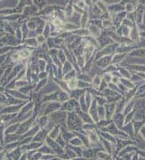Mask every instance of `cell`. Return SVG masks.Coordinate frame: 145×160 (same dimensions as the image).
I'll return each mask as SVG.
<instances>
[{"instance_id": "f1b7e54d", "label": "cell", "mask_w": 145, "mask_h": 160, "mask_svg": "<svg viewBox=\"0 0 145 160\" xmlns=\"http://www.w3.org/2000/svg\"><path fill=\"white\" fill-rule=\"evenodd\" d=\"M57 58L59 59V61H60L61 64H64L65 62L67 61L66 54H65V53L63 50H59V51H58V55H57Z\"/></svg>"}, {"instance_id": "f546056e", "label": "cell", "mask_w": 145, "mask_h": 160, "mask_svg": "<svg viewBox=\"0 0 145 160\" xmlns=\"http://www.w3.org/2000/svg\"><path fill=\"white\" fill-rule=\"evenodd\" d=\"M69 144L72 145L73 146H83V143L80 140V139L79 138H73L72 139L69 140Z\"/></svg>"}, {"instance_id": "44dd1931", "label": "cell", "mask_w": 145, "mask_h": 160, "mask_svg": "<svg viewBox=\"0 0 145 160\" xmlns=\"http://www.w3.org/2000/svg\"><path fill=\"white\" fill-rule=\"evenodd\" d=\"M69 99H70V97L69 96V93L63 91H61L58 94V101L61 103H64L66 101H68Z\"/></svg>"}, {"instance_id": "8992f818", "label": "cell", "mask_w": 145, "mask_h": 160, "mask_svg": "<svg viewBox=\"0 0 145 160\" xmlns=\"http://www.w3.org/2000/svg\"><path fill=\"white\" fill-rule=\"evenodd\" d=\"M106 110V119L112 120V118L115 113V103H107L105 105Z\"/></svg>"}, {"instance_id": "8d00e7d4", "label": "cell", "mask_w": 145, "mask_h": 160, "mask_svg": "<svg viewBox=\"0 0 145 160\" xmlns=\"http://www.w3.org/2000/svg\"><path fill=\"white\" fill-rule=\"evenodd\" d=\"M6 158V151L0 152V160H5Z\"/></svg>"}, {"instance_id": "30bf717a", "label": "cell", "mask_w": 145, "mask_h": 160, "mask_svg": "<svg viewBox=\"0 0 145 160\" xmlns=\"http://www.w3.org/2000/svg\"><path fill=\"white\" fill-rule=\"evenodd\" d=\"M137 5H138V2H136V3H133V2H126V4H125V11L127 14H131V13L135 12Z\"/></svg>"}, {"instance_id": "d6a6232c", "label": "cell", "mask_w": 145, "mask_h": 160, "mask_svg": "<svg viewBox=\"0 0 145 160\" xmlns=\"http://www.w3.org/2000/svg\"><path fill=\"white\" fill-rule=\"evenodd\" d=\"M122 25H125V26H127V27H129V28H132V26H133V25H134V23L132 22V21H131L130 19H128L127 17L123 21V23H122Z\"/></svg>"}, {"instance_id": "5bb4252c", "label": "cell", "mask_w": 145, "mask_h": 160, "mask_svg": "<svg viewBox=\"0 0 145 160\" xmlns=\"http://www.w3.org/2000/svg\"><path fill=\"white\" fill-rule=\"evenodd\" d=\"M66 84H67V87L69 91H73V90H76L78 89V83H79V80L77 78L75 79H71L69 80H67L65 81Z\"/></svg>"}, {"instance_id": "60d3db41", "label": "cell", "mask_w": 145, "mask_h": 160, "mask_svg": "<svg viewBox=\"0 0 145 160\" xmlns=\"http://www.w3.org/2000/svg\"><path fill=\"white\" fill-rule=\"evenodd\" d=\"M3 46H4V45H2V44L0 43V48H1V47H3Z\"/></svg>"}, {"instance_id": "d6986e66", "label": "cell", "mask_w": 145, "mask_h": 160, "mask_svg": "<svg viewBox=\"0 0 145 160\" xmlns=\"http://www.w3.org/2000/svg\"><path fill=\"white\" fill-rule=\"evenodd\" d=\"M86 92L84 90H81V89H76V90H73V91H70L69 94L71 95V98H73L74 100H78L80 99L82 95H84Z\"/></svg>"}, {"instance_id": "83f0119b", "label": "cell", "mask_w": 145, "mask_h": 160, "mask_svg": "<svg viewBox=\"0 0 145 160\" xmlns=\"http://www.w3.org/2000/svg\"><path fill=\"white\" fill-rule=\"evenodd\" d=\"M102 76V80H104L106 84H109L112 82V74L111 73H107V72H104V74L101 75Z\"/></svg>"}, {"instance_id": "52a82bcc", "label": "cell", "mask_w": 145, "mask_h": 160, "mask_svg": "<svg viewBox=\"0 0 145 160\" xmlns=\"http://www.w3.org/2000/svg\"><path fill=\"white\" fill-rule=\"evenodd\" d=\"M129 38L132 41H133L134 43H138V42L140 41V39H141V38H140V32H139L138 27H137V25H136L135 24H134L133 26L131 28Z\"/></svg>"}, {"instance_id": "f35d334b", "label": "cell", "mask_w": 145, "mask_h": 160, "mask_svg": "<svg viewBox=\"0 0 145 160\" xmlns=\"http://www.w3.org/2000/svg\"><path fill=\"white\" fill-rule=\"evenodd\" d=\"M140 38H141V39H144L145 40V31H143V32H140Z\"/></svg>"}, {"instance_id": "ffe728a7", "label": "cell", "mask_w": 145, "mask_h": 160, "mask_svg": "<svg viewBox=\"0 0 145 160\" xmlns=\"http://www.w3.org/2000/svg\"><path fill=\"white\" fill-rule=\"evenodd\" d=\"M38 151H39V153H43L44 155H52V154H54L53 151L50 149V147L48 145L42 144V146L38 148Z\"/></svg>"}, {"instance_id": "277c9868", "label": "cell", "mask_w": 145, "mask_h": 160, "mask_svg": "<svg viewBox=\"0 0 145 160\" xmlns=\"http://www.w3.org/2000/svg\"><path fill=\"white\" fill-rule=\"evenodd\" d=\"M97 108H98V105L97 104L96 100H93V101H92L90 107L88 108L87 111H88L89 116L91 117V119H92V120L95 124H97V122L99 121V118H98V115H97Z\"/></svg>"}, {"instance_id": "d4e9b609", "label": "cell", "mask_w": 145, "mask_h": 160, "mask_svg": "<svg viewBox=\"0 0 145 160\" xmlns=\"http://www.w3.org/2000/svg\"><path fill=\"white\" fill-rule=\"evenodd\" d=\"M97 115L100 119H106V110L105 106H98L97 108Z\"/></svg>"}, {"instance_id": "4fadbf2b", "label": "cell", "mask_w": 145, "mask_h": 160, "mask_svg": "<svg viewBox=\"0 0 145 160\" xmlns=\"http://www.w3.org/2000/svg\"><path fill=\"white\" fill-rule=\"evenodd\" d=\"M102 82V76L101 74H97L93 77L92 81H91V84H92V87L95 89V90H98L99 89V86Z\"/></svg>"}, {"instance_id": "ab89813d", "label": "cell", "mask_w": 145, "mask_h": 160, "mask_svg": "<svg viewBox=\"0 0 145 160\" xmlns=\"http://www.w3.org/2000/svg\"><path fill=\"white\" fill-rule=\"evenodd\" d=\"M3 72H4V70L1 68V69H0V78H1V76L3 75Z\"/></svg>"}, {"instance_id": "5b68a950", "label": "cell", "mask_w": 145, "mask_h": 160, "mask_svg": "<svg viewBox=\"0 0 145 160\" xmlns=\"http://www.w3.org/2000/svg\"><path fill=\"white\" fill-rule=\"evenodd\" d=\"M113 123L118 129H122L125 126V115L123 113H114L112 118Z\"/></svg>"}, {"instance_id": "2e32d148", "label": "cell", "mask_w": 145, "mask_h": 160, "mask_svg": "<svg viewBox=\"0 0 145 160\" xmlns=\"http://www.w3.org/2000/svg\"><path fill=\"white\" fill-rule=\"evenodd\" d=\"M132 126H133V133H134V135H137L139 133V130L142 129V128L145 126V120H143V121H134V122H132Z\"/></svg>"}, {"instance_id": "ba28073f", "label": "cell", "mask_w": 145, "mask_h": 160, "mask_svg": "<svg viewBox=\"0 0 145 160\" xmlns=\"http://www.w3.org/2000/svg\"><path fill=\"white\" fill-rule=\"evenodd\" d=\"M126 55H128L127 53H114L112 57V61H111V64L112 65H118L121 63H123L124 59L126 57Z\"/></svg>"}, {"instance_id": "e575fe53", "label": "cell", "mask_w": 145, "mask_h": 160, "mask_svg": "<svg viewBox=\"0 0 145 160\" xmlns=\"http://www.w3.org/2000/svg\"><path fill=\"white\" fill-rule=\"evenodd\" d=\"M11 47H9V46H3V47H1L0 48V55H4V54H6V53L9 51V50H11Z\"/></svg>"}, {"instance_id": "7c38bea8", "label": "cell", "mask_w": 145, "mask_h": 160, "mask_svg": "<svg viewBox=\"0 0 145 160\" xmlns=\"http://www.w3.org/2000/svg\"><path fill=\"white\" fill-rule=\"evenodd\" d=\"M119 82L120 83H122L128 91L129 90H132V89H133L134 87H136L135 86V84L132 81V80H130V79H125V78H120V80H119Z\"/></svg>"}, {"instance_id": "7a4b0ae2", "label": "cell", "mask_w": 145, "mask_h": 160, "mask_svg": "<svg viewBox=\"0 0 145 160\" xmlns=\"http://www.w3.org/2000/svg\"><path fill=\"white\" fill-rule=\"evenodd\" d=\"M50 119L54 123V124H59V125H65L66 124V119H67V112L64 111H61V109L57 111L52 112L50 114Z\"/></svg>"}, {"instance_id": "74e56055", "label": "cell", "mask_w": 145, "mask_h": 160, "mask_svg": "<svg viewBox=\"0 0 145 160\" xmlns=\"http://www.w3.org/2000/svg\"><path fill=\"white\" fill-rule=\"evenodd\" d=\"M27 154L26 153H24V154H22V156H21V158H20V159L19 160H26L27 159Z\"/></svg>"}, {"instance_id": "3957f363", "label": "cell", "mask_w": 145, "mask_h": 160, "mask_svg": "<svg viewBox=\"0 0 145 160\" xmlns=\"http://www.w3.org/2000/svg\"><path fill=\"white\" fill-rule=\"evenodd\" d=\"M112 57H113V55H108V56H104V57L99 58L97 61H94L95 66L101 68V71L102 70L104 71L106 68H107L111 64Z\"/></svg>"}, {"instance_id": "9a60e30c", "label": "cell", "mask_w": 145, "mask_h": 160, "mask_svg": "<svg viewBox=\"0 0 145 160\" xmlns=\"http://www.w3.org/2000/svg\"><path fill=\"white\" fill-rule=\"evenodd\" d=\"M117 71L118 72L120 73L121 75V78H125V79H131V76L132 74L130 73V71L126 68H122V67H118L117 68Z\"/></svg>"}, {"instance_id": "603a6c76", "label": "cell", "mask_w": 145, "mask_h": 160, "mask_svg": "<svg viewBox=\"0 0 145 160\" xmlns=\"http://www.w3.org/2000/svg\"><path fill=\"white\" fill-rule=\"evenodd\" d=\"M94 100H96L98 106H105L107 104V100L105 96H95Z\"/></svg>"}, {"instance_id": "d590c367", "label": "cell", "mask_w": 145, "mask_h": 160, "mask_svg": "<svg viewBox=\"0 0 145 160\" xmlns=\"http://www.w3.org/2000/svg\"><path fill=\"white\" fill-rule=\"evenodd\" d=\"M6 54L0 55V66L4 65V63L6 62Z\"/></svg>"}, {"instance_id": "484cf974", "label": "cell", "mask_w": 145, "mask_h": 160, "mask_svg": "<svg viewBox=\"0 0 145 160\" xmlns=\"http://www.w3.org/2000/svg\"><path fill=\"white\" fill-rule=\"evenodd\" d=\"M100 136H102L103 138H106V139L113 144H115V139L113 138V136H112L111 134L107 133V132H100Z\"/></svg>"}, {"instance_id": "e0dca14e", "label": "cell", "mask_w": 145, "mask_h": 160, "mask_svg": "<svg viewBox=\"0 0 145 160\" xmlns=\"http://www.w3.org/2000/svg\"><path fill=\"white\" fill-rule=\"evenodd\" d=\"M20 123H12L10 125H8V127L6 128V132L5 134H7V135H10V134H15V132L17 131L18 127H19Z\"/></svg>"}, {"instance_id": "836d02e7", "label": "cell", "mask_w": 145, "mask_h": 160, "mask_svg": "<svg viewBox=\"0 0 145 160\" xmlns=\"http://www.w3.org/2000/svg\"><path fill=\"white\" fill-rule=\"evenodd\" d=\"M46 38L43 35V34H38L36 36V41L38 44H43V42H45Z\"/></svg>"}, {"instance_id": "1f68e13d", "label": "cell", "mask_w": 145, "mask_h": 160, "mask_svg": "<svg viewBox=\"0 0 145 160\" xmlns=\"http://www.w3.org/2000/svg\"><path fill=\"white\" fill-rule=\"evenodd\" d=\"M37 65H38L40 71H42V72H44V70H45V68H46V66H47L45 60H43V59H39V60L37 61Z\"/></svg>"}, {"instance_id": "7402d4cb", "label": "cell", "mask_w": 145, "mask_h": 160, "mask_svg": "<svg viewBox=\"0 0 145 160\" xmlns=\"http://www.w3.org/2000/svg\"><path fill=\"white\" fill-rule=\"evenodd\" d=\"M122 130L125 132V133H126L128 136H131L132 138L133 137V126H132V122H130L128 124H126L125 126H124V128H122Z\"/></svg>"}, {"instance_id": "8fae6325", "label": "cell", "mask_w": 145, "mask_h": 160, "mask_svg": "<svg viewBox=\"0 0 145 160\" xmlns=\"http://www.w3.org/2000/svg\"><path fill=\"white\" fill-rule=\"evenodd\" d=\"M60 135H61V127L60 126H55L49 132V138L53 140H55Z\"/></svg>"}, {"instance_id": "ac0fdd59", "label": "cell", "mask_w": 145, "mask_h": 160, "mask_svg": "<svg viewBox=\"0 0 145 160\" xmlns=\"http://www.w3.org/2000/svg\"><path fill=\"white\" fill-rule=\"evenodd\" d=\"M134 106H135V102H134V100H131L129 102L126 103L125 107V110L123 111V114L125 116L126 114H128L129 112H131L132 110H134Z\"/></svg>"}, {"instance_id": "4dcf8cb0", "label": "cell", "mask_w": 145, "mask_h": 160, "mask_svg": "<svg viewBox=\"0 0 145 160\" xmlns=\"http://www.w3.org/2000/svg\"><path fill=\"white\" fill-rule=\"evenodd\" d=\"M6 138V142H7V143H12V142H15L16 141L17 139H18V136H15V134H10V135H7V137L6 136L5 137Z\"/></svg>"}, {"instance_id": "cb8c5ba5", "label": "cell", "mask_w": 145, "mask_h": 160, "mask_svg": "<svg viewBox=\"0 0 145 160\" xmlns=\"http://www.w3.org/2000/svg\"><path fill=\"white\" fill-rule=\"evenodd\" d=\"M62 69V72H63V75L67 74L68 72H71L74 68H73V65L71 64V63H69V61H66L63 64V68Z\"/></svg>"}, {"instance_id": "4316f807", "label": "cell", "mask_w": 145, "mask_h": 160, "mask_svg": "<svg viewBox=\"0 0 145 160\" xmlns=\"http://www.w3.org/2000/svg\"><path fill=\"white\" fill-rule=\"evenodd\" d=\"M24 43L26 45H29V46H32L33 48L37 47L38 46V43L36 41V38H27L24 40Z\"/></svg>"}, {"instance_id": "9c48e42d", "label": "cell", "mask_w": 145, "mask_h": 160, "mask_svg": "<svg viewBox=\"0 0 145 160\" xmlns=\"http://www.w3.org/2000/svg\"><path fill=\"white\" fill-rule=\"evenodd\" d=\"M128 55L132 57H145V48L134 49L130 52Z\"/></svg>"}, {"instance_id": "6da1fadb", "label": "cell", "mask_w": 145, "mask_h": 160, "mask_svg": "<svg viewBox=\"0 0 145 160\" xmlns=\"http://www.w3.org/2000/svg\"><path fill=\"white\" fill-rule=\"evenodd\" d=\"M66 124L69 130L70 131H80L82 128L83 122L79 118V116L75 112H69L67 113V119H66Z\"/></svg>"}]
</instances>
